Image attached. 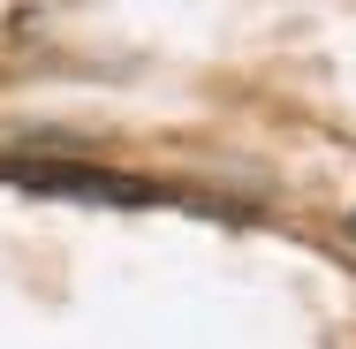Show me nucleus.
Instances as JSON below:
<instances>
[{
	"label": "nucleus",
	"mask_w": 356,
	"mask_h": 349,
	"mask_svg": "<svg viewBox=\"0 0 356 349\" xmlns=\"http://www.w3.org/2000/svg\"><path fill=\"white\" fill-rule=\"evenodd\" d=\"M8 183L23 190H76V198H99V205H152V190L129 175H99V167H38V160H0Z\"/></svg>",
	"instance_id": "nucleus-1"
}]
</instances>
